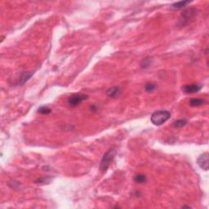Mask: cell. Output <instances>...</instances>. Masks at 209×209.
Returning a JSON list of instances; mask_svg holds the SVG:
<instances>
[{
  "label": "cell",
  "mask_w": 209,
  "mask_h": 209,
  "mask_svg": "<svg viewBox=\"0 0 209 209\" xmlns=\"http://www.w3.org/2000/svg\"><path fill=\"white\" fill-rule=\"evenodd\" d=\"M116 152H117L116 149L111 148L104 153L101 158V165H100V170L101 172L105 173L107 172L108 168H110V164L115 158Z\"/></svg>",
  "instance_id": "6da1fadb"
},
{
  "label": "cell",
  "mask_w": 209,
  "mask_h": 209,
  "mask_svg": "<svg viewBox=\"0 0 209 209\" xmlns=\"http://www.w3.org/2000/svg\"><path fill=\"white\" fill-rule=\"evenodd\" d=\"M171 117V113L168 110H157L151 115V120L155 126H160L166 122Z\"/></svg>",
  "instance_id": "7a4b0ae2"
},
{
  "label": "cell",
  "mask_w": 209,
  "mask_h": 209,
  "mask_svg": "<svg viewBox=\"0 0 209 209\" xmlns=\"http://www.w3.org/2000/svg\"><path fill=\"white\" fill-rule=\"evenodd\" d=\"M196 15L197 10L195 8H189V9H186V11H184L181 14V25L185 26V25L189 24L196 16Z\"/></svg>",
  "instance_id": "3957f363"
},
{
  "label": "cell",
  "mask_w": 209,
  "mask_h": 209,
  "mask_svg": "<svg viewBox=\"0 0 209 209\" xmlns=\"http://www.w3.org/2000/svg\"><path fill=\"white\" fill-rule=\"evenodd\" d=\"M88 96L86 94H73L69 97L68 99V104L71 107H77L78 105L81 104L82 102L84 101L87 99Z\"/></svg>",
  "instance_id": "277c9868"
},
{
  "label": "cell",
  "mask_w": 209,
  "mask_h": 209,
  "mask_svg": "<svg viewBox=\"0 0 209 209\" xmlns=\"http://www.w3.org/2000/svg\"><path fill=\"white\" fill-rule=\"evenodd\" d=\"M197 163L201 169L204 171L208 170V153L205 152L199 156L197 158Z\"/></svg>",
  "instance_id": "5b68a950"
},
{
  "label": "cell",
  "mask_w": 209,
  "mask_h": 209,
  "mask_svg": "<svg viewBox=\"0 0 209 209\" xmlns=\"http://www.w3.org/2000/svg\"><path fill=\"white\" fill-rule=\"evenodd\" d=\"M202 87H203V86L201 84H199V83H191V84L185 85V86L182 87L181 89L186 94H192V93L199 92L202 89Z\"/></svg>",
  "instance_id": "8992f818"
},
{
  "label": "cell",
  "mask_w": 209,
  "mask_h": 209,
  "mask_svg": "<svg viewBox=\"0 0 209 209\" xmlns=\"http://www.w3.org/2000/svg\"><path fill=\"white\" fill-rule=\"evenodd\" d=\"M34 74V72L29 71V72H23L21 73L19 78L17 79V81H16V85H23L26 83V82L28 81L29 79H30L32 75Z\"/></svg>",
  "instance_id": "52a82bcc"
},
{
  "label": "cell",
  "mask_w": 209,
  "mask_h": 209,
  "mask_svg": "<svg viewBox=\"0 0 209 209\" xmlns=\"http://www.w3.org/2000/svg\"><path fill=\"white\" fill-rule=\"evenodd\" d=\"M121 94V90L119 87H110L107 90L106 92V95L110 98H115L118 97L119 95Z\"/></svg>",
  "instance_id": "ba28073f"
},
{
  "label": "cell",
  "mask_w": 209,
  "mask_h": 209,
  "mask_svg": "<svg viewBox=\"0 0 209 209\" xmlns=\"http://www.w3.org/2000/svg\"><path fill=\"white\" fill-rule=\"evenodd\" d=\"M205 104V101L201 98H192L190 101V105L191 107H199Z\"/></svg>",
  "instance_id": "9c48e42d"
},
{
  "label": "cell",
  "mask_w": 209,
  "mask_h": 209,
  "mask_svg": "<svg viewBox=\"0 0 209 209\" xmlns=\"http://www.w3.org/2000/svg\"><path fill=\"white\" fill-rule=\"evenodd\" d=\"M190 1H181V2H176L174 3L173 4H172L171 8L173 9H182L185 7H186L187 4H189Z\"/></svg>",
  "instance_id": "30bf717a"
},
{
  "label": "cell",
  "mask_w": 209,
  "mask_h": 209,
  "mask_svg": "<svg viewBox=\"0 0 209 209\" xmlns=\"http://www.w3.org/2000/svg\"><path fill=\"white\" fill-rule=\"evenodd\" d=\"M146 181H147V178L144 174H137L134 176V181L136 183L144 184L146 182Z\"/></svg>",
  "instance_id": "8fae6325"
},
{
  "label": "cell",
  "mask_w": 209,
  "mask_h": 209,
  "mask_svg": "<svg viewBox=\"0 0 209 209\" xmlns=\"http://www.w3.org/2000/svg\"><path fill=\"white\" fill-rule=\"evenodd\" d=\"M187 119H179L176 120L175 122L172 123L173 124V127L176 128H183L184 126H186L187 124Z\"/></svg>",
  "instance_id": "7c38bea8"
},
{
  "label": "cell",
  "mask_w": 209,
  "mask_h": 209,
  "mask_svg": "<svg viewBox=\"0 0 209 209\" xmlns=\"http://www.w3.org/2000/svg\"><path fill=\"white\" fill-rule=\"evenodd\" d=\"M152 62H153V59L151 58V57H146V58L143 60L141 64H140L141 68H143V69L148 68V67H150L152 65Z\"/></svg>",
  "instance_id": "4fadbf2b"
},
{
  "label": "cell",
  "mask_w": 209,
  "mask_h": 209,
  "mask_svg": "<svg viewBox=\"0 0 209 209\" xmlns=\"http://www.w3.org/2000/svg\"><path fill=\"white\" fill-rule=\"evenodd\" d=\"M38 112L41 115H48L51 112V110L48 106H46V105H43L41 107L38 108Z\"/></svg>",
  "instance_id": "5bb4252c"
},
{
  "label": "cell",
  "mask_w": 209,
  "mask_h": 209,
  "mask_svg": "<svg viewBox=\"0 0 209 209\" xmlns=\"http://www.w3.org/2000/svg\"><path fill=\"white\" fill-rule=\"evenodd\" d=\"M51 178L50 176H43V177H40L38 178L37 181H35V183L37 184H48L51 181Z\"/></svg>",
  "instance_id": "9a60e30c"
},
{
  "label": "cell",
  "mask_w": 209,
  "mask_h": 209,
  "mask_svg": "<svg viewBox=\"0 0 209 209\" xmlns=\"http://www.w3.org/2000/svg\"><path fill=\"white\" fill-rule=\"evenodd\" d=\"M156 88V85L154 84V83H146L145 87V89L148 92H153L154 90Z\"/></svg>",
  "instance_id": "2e32d148"
},
{
  "label": "cell",
  "mask_w": 209,
  "mask_h": 209,
  "mask_svg": "<svg viewBox=\"0 0 209 209\" xmlns=\"http://www.w3.org/2000/svg\"><path fill=\"white\" fill-rule=\"evenodd\" d=\"M183 207H190V206H183Z\"/></svg>",
  "instance_id": "e0dca14e"
}]
</instances>
